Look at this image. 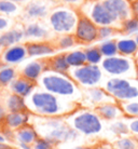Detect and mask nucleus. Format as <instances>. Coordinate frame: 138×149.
Here are the masks:
<instances>
[{
	"instance_id": "1",
	"label": "nucleus",
	"mask_w": 138,
	"mask_h": 149,
	"mask_svg": "<svg viewBox=\"0 0 138 149\" xmlns=\"http://www.w3.org/2000/svg\"><path fill=\"white\" fill-rule=\"evenodd\" d=\"M25 101L31 115L43 118H65L80 106L79 103L56 96L39 86Z\"/></svg>"
},
{
	"instance_id": "2",
	"label": "nucleus",
	"mask_w": 138,
	"mask_h": 149,
	"mask_svg": "<svg viewBox=\"0 0 138 149\" xmlns=\"http://www.w3.org/2000/svg\"><path fill=\"white\" fill-rule=\"evenodd\" d=\"M31 124L39 136L48 139L54 146L78 142L81 135L66 122L65 118H43L33 116Z\"/></svg>"
},
{
	"instance_id": "3",
	"label": "nucleus",
	"mask_w": 138,
	"mask_h": 149,
	"mask_svg": "<svg viewBox=\"0 0 138 149\" xmlns=\"http://www.w3.org/2000/svg\"><path fill=\"white\" fill-rule=\"evenodd\" d=\"M39 88L56 96L71 102L80 103L82 100V89L76 83L68 74L45 70L37 81Z\"/></svg>"
},
{
	"instance_id": "4",
	"label": "nucleus",
	"mask_w": 138,
	"mask_h": 149,
	"mask_svg": "<svg viewBox=\"0 0 138 149\" xmlns=\"http://www.w3.org/2000/svg\"><path fill=\"white\" fill-rule=\"evenodd\" d=\"M65 120L81 136L94 137L104 132V121L95 109L79 106L75 111L66 116Z\"/></svg>"
},
{
	"instance_id": "5",
	"label": "nucleus",
	"mask_w": 138,
	"mask_h": 149,
	"mask_svg": "<svg viewBox=\"0 0 138 149\" xmlns=\"http://www.w3.org/2000/svg\"><path fill=\"white\" fill-rule=\"evenodd\" d=\"M79 17V10L62 4H56L52 11L50 12L45 22L56 36L67 35L75 33Z\"/></svg>"
},
{
	"instance_id": "6",
	"label": "nucleus",
	"mask_w": 138,
	"mask_h": 149,
	"mask_svg": "<svg viewBox=\"0 0 138 149\" xmlns=\"http://www.w3.org/2000/svg\"><path fill=\"white\" fill-rule=\"evenodd\" d=\"M101 70L108 78L138 79V68L134 57L116 55L106 57L101 64Z\"/></svg>"
},
{
	"instance_id": "7",
	"label": "nucleus",
	"mask_w": 138,
	"mask_h": 149,
	"mask_svg": "<svg viewBox=\"0 0 138 149\" xmlns=\"http://www.w3.org/2000/svg\"><path fill=\"white\" fill-rule=\"evenodd\" d=\"M103 88L120 104L138 100V79L106 77Z\"/></svg>"
},
{
	"instance_id": "8",
	"label": "nucleus",
	"mask_w": 138,
	"mask_h": 149,
	"mask_svg": "<svg viewBox=\"0 0 138 149\" xmlns=\"http://www.w3.org/2000/svg\"><path fill=\"white\" fill-rule=\"evenodd\" d=\"M79 12L80 14L91 19L96 26H111L121 30L122 23L119 22L110 13V11L105 7V4L101 0H86V2L81 7Z\"/></svg>"
},
{
	"instance_id": "9",
	"label": "nucleus",
	"mask_w": 138,
	"mask_h": 149,
	"mask_svg": "<svg viewBox=\"0 0 138 149\" xmlns=\"http://www.w3.org/2000/svg\"><path fill=\"white\" fill-rule=\"evenodd\" d=\"M68 74L82 90L94 86H103V83L106 79L101 66L87 63L80 67L70 68Z\"/></svg>"
},
{
	"instance_id": "10",
	"label": "nucleus",
	"mask_w": 138,
	"mask_h": 149,
	"mask_svg": "<svg viewBox=\"0 0 138 149\" xmlns=\"http://www.w3.org/2000/svg\"><path fill=\"white\" fill-rule=\"evenodd\" d=\"M56 4L54 0H29L25 6H23V13L19 21L23 23L45 21Z\"/></svg>"
},
{
	"instance_id": "11",
	"label": "nucleus",
	"mask_w": 138,
	"mask_h": 149,
	"mask_svg": "<svg viewBox=\"0 0 138 149\" xmlns=\"http://www.w3.org/2000/svg\"><path fill=\"white\" fill-rule=\"evenodd\" d=\"M23 24L25 33V43L36 41H52L56 36L45 21H30Z\"/></svg>"
},
{
	"instance_id": "12",
	"label": "nucleus",
	"mask_w": 138,
	"mask_h": 149,
	"mask_svg": "<svg viewBox=\"0 0 138 149\" xmlns=\"http://www.w3.org/2000/svg\"><path fill=\"white\" fill-rule=\"evenodd\" d=\"M74 35L78 41V45L87 47L98 41V26L86 16L80 14Z\"/></svg>"
},
{
	"instance_id": "13",
	"label": "nucleus",
	"mask_w": 138,
	"mask_h": 149,
	"mask_svg": "<svg viewBox=\"0 0 138 149\" xmlns=\"http://www.w3.org/2000/svg\"><path fill=\"white\" fill-rule=\"evenodd\" d=\"M82 100L80 101V106L87 107V108L95 109L106 103L117 102L110 94L103 88V86H94L90 89H83Z\"/></svg>"
},
{
	"instance_id": "14",
	"label": "nucleus",
	"mask_w": 138,
	"mask_h": 149,
	"mask_svg": "<svg viewBox=\"0 0 138 149\" xmlns=\"http://www.w3.org/2000/svg\"><path fill=\"white\" fill-rule=\"evenodd\" d=\"M27 58H28V52H27L26 43H19L4 48L3 52L0 55V64L17 67L22 65Z\"/></svg>"
},
{
	"instance_id": "15",
	"label": "nucleus",
	"mask_w": 138,
	"mask_h": 149,
	"mask_svg": "<svg viewBox=\"0 0 138 149\" xmlns=\"http://www.w3.org/2000/svg\"><path fill=\"white\" fill-rule=\"evenodd\" d=\"M19 74L30 81L37 82L45 70H48V58H31L17 68Z\"/></svg>"
},
{
	"instance_id": "16",
	"label": "nucleus",
	"mask_w": 138,
	"mask_h": 149,
	"mask_svg": "<svg viewBox=\"0 0 138 149\" xmlns=\"http://www.w3.org/2000/svg\"><path fill=\"white\" fill-rule=\"evenodd\" d=\"M119 22L123 23L134 16L131 0H101Z\"/></svg>"
},
{
	"instance_id": "17",
	"label": "nucleus",
	"mask_w": 138,
	"mask_h": 149,
	"mask_svg": "<svg viewBox=\"0 0 138 149\" xmlns=\"http://www.w3.org/2000/svg\"><path fill=\"white\" fill-rule=\"evenodd\" d=\"M28 58H49L58 53L53 41L26 42Z\"/></svg>"
},
{
	"instance_id": "18",
	"label": "nucleus",
	"mask_w": 138,
	"mask_h": 149,
	"mask_svg": "<svg viewBox=\"0 0 138 149\" xmlns=\"http://www.w3.org/2000/svg\"><path fill=\"white\" fill-rule=\"evenodd\" d=\"M31 118H33V115L29 111L7 112L1 125L4 129L14 132V131L23 127L24 125L29 124L31 122Z\"/></svg>"
},
{
	"instance_id": "19",
	"label": "nucleus",
	"mask_w": 138,
	"mask_h": 149,
	"mask_svg": "<svg viewBox=\"0 0 138 149\" xmlns=\"http://www.w3.org/2000/svg\"><path fill=\"white\" fill-rule=\"evenodd\" d=\"M95 111L97 112V115L101 117L104 122H111L114 120L125 118L121 104L118 102L106 103V104L101 105L95 108Z\"/></svg>"
},
{
	"instance_id": "20",
	"label": "nucleus",
	"mask_w": 138,
	"mask_h": 149,
	"mask_svg": "<svg viewBox=\"0 0 138 149\" xmlns=\"http://www.w3.org/2000/svg\"><path fill=\"white\" fill-rule=\"evenodd\" d=\"M38 86L37 82L30 81L28 79L22 77L19 74L16 78L11 82V84L8 86L7 91L12 94L19 95L21 97L27 98L30 94L34 92V90Z\"/></svg>"
},
{
	"instance_id": "21",
	"label": "nucleus",
	"mask_w": 138,
	"mask_h": 149,
	"mask_svg": "<svg viewBox=\"0 0 138 149\" xmlns=\"http://www.w3.org/2000/svg\"><path fill=\"white\" fill-rule=\"evenodd\" d=\"M0 39H1L2 45H4V48L19 45V43H25L24 24L21 21H17V23L12 28L0 35Z\"/></svg>"
},
{
	"instance_id": "22",
	"label": "nucleus",
	"mask_w": 138,
	"mask_h": 149,
	"mask_svg": "<svg viewBox=\"0 0 138 149\" xmlns=\"http://www.w3.org/2000/svg\"><path fill=\"white\" fill-rule=\"evenodd\" d=\"M38 137H39V134H38L36 127L31 123H29V124H26L23 127L13 132L12 142L14 143L15 145H19V144L33 145Z\"/></svg>"
},
{
	"instance_id": "23",
	"label": "nucleus",
	"mask_w": 138,
	"mask_h": 149,
	"mask_svg": "<svg viewBox=\"0 0 138 149\" xmlns=\"http://www.w3.org/2000/svg\"><path fill=\"white\" fill-rule=\"evenodd\" d=\"M117 48H118V54L127 57H134L138 52V45L134 37H128L120 35L116 38Z\"/></svg>"
},
{
	"instance_id": "24",
	"label": "nucleus",
	"mask_w": 138,
	"mask_h": 149,
	"mask_svg": "<svg viewBox=\"0 0 138 149\" xmlns=\"http://www.w3.org/2000/svg\"><path fill=\"white\" fill-rule=\"evenodd\" d=\"M2 103L7 112H21V111H28L27 109L26 101L24 97H21L19 95L12 94L10 92H7L6 95L2 97Z\"/></svg>"
},
{
	"instance_id": "25",
	"label": "nucleus",
	"mask_w": 138,
	"mask_h": 149,
	"mask_svg": "<svg viewBox=\"0 0 138 149\" xmlns=\"http://www.w3.org/2000/svg\"><path fill=\"white\" fill-rule=\"evenodd\" d=\"M22 13V4L14 2L12 0H0V15H4V16L14 19L16 21H19Z\"/></svg>"
},
{
	"instance_id": "26",
	"label": "nucleus",
	"mask_w": 138,
	"mask_h": 149,
	"mask_svg": "<svg viewBox=\"0 0 138 149\" xmlns=\"http://www.w3.org/2000/svg\"><path fill=\"white\" fill-rule=\"evenodd\" d=\"M48 69L56 72L62 74H68L70 70V67L66 61L65 52H58L55 55L48 58Z\"/></svg>"
},
{
	"instance_id": "27",
	"label": "nucleus",
	"mask_w": 138,
	"mask_h": 149,
	"mask_svg": "<svg viewBox=\"0 0 138 149\" xmlns=\"http://www.w3.org/2000/svg\"><path fill=\"white\" fill-rule=\"evenodd\" d=\"M52 41L58 52H67L72 50L76 45H78V41L74 34L57 35Z\"/></svg>"
},
{
	"instance_id": "28",
	"label": "nucleus",
	"mask_w": 138,
	"mask_h": 149,
	"mask_svg": "<svg viewBox=\"0 0 138 149\" xmlns=\"http://www.w3.org/2000/svg\"><path fill=\"white\" fill-rule=\"evenodd\" d=\"M17 76V67L0 64V89H8V86Z\"/></svg>"
},
{
	"instance_id": "29",
	"label": "nucleus",
	"mask_w": 138,
	"mask_h": 149,
	"mask_svg": "<svg viewBox=\"0 0 138 149\" xmlns=\"http://www.w3.org/2000/svg\"><path fill=\"white\" fill-rule=\"evenodd\" d=\"M108 131L111 135H113L116 138L123 137L126 135H130V129H128V123L127 118L118 119L111 122H108Z\"/></svg>"
},
{
	"instance_id": "30",
	"label": "nucleus",
	"mask_w": 138,
	"mask_h": 149,
	"mask_svg": "<svg viewBox=\"0 0 138 149\" xmlns=\"http://www.w3.org/2000/svg\"><path fill=\"white\" fill-rule=\"evenodd\" d=\"M65 56L70 68L80 67L86 64L85 53L83 49H74V50L67 51L65 52Z\"/></svg>"
},
{
	"instance_id": "31",
	"label": "nucleus",
	"mask_w": 138,
	"mask_h": 149,
	"mask_svg": "<svg viewBox=\"0 0 138 149\" xmlns=\"http://www.w3.org/2000/svg\"><path fill=\"white\" fill-rule=\"evenodd\" d=\"M84 53H85L86 63L91 64V65H98L101 66V62L104 60V56L101 55L99 49L97 45H87L85 48H83Z\"/></svg>"
},
{
	"instance_id": "32",
	"label": "nucleus",
	"mask_w": 138,
	"mask_h": 149,
	"mask_svg": "<svg viewBox=\"0 0 138 149\" xmlns=\"http://www.w3.org/2000/svg\"><path fill=\"white\" fill-rule=\"evenodd\" d=\"M101 55L106 57H112L118 55V48H117V40L116 39H108V40L98 41L97 45Z\"/></svg>"
},
{
	"instance_id": "33",
	"label": "nucleus",
	"mask_w": 138,
	"mask_h": 149,
	"mask_svg": "<svg viewBox=\"0 0 138 149\" xmlns=\"http://www.w3.org/2000/svg\"><path fill=\"white\" fill-rule=\"evenodd\" d=\"M112 145L116 149H138V138L132 135H126L116 138L112 142Z\"/></svg>"
},
{
	"instance_id": "34",
	"label": "nucleus",
	"mask_w": 138,
	"mask_h": 149,
	"mask_svg": "<svg viewBox=\"0 0 138 149\" xmlns=\"http://www.w3.org/2000/svg\"><path fill=\"white\" fill-rule=\"evenodd\" d=\"M121 34L128 37H134L138 34V17L133 16L132 19L124 21L121 25Z\"/></svg>"
},
{
	"instance_id": "35",
	"label": "nucleus",
	"mask_w": 138,
	"mask_h": 149,
	"mask_svg": "<svg viewBox=\"0 0 138 149\" xmlns=\"http://www.w3.org/2000/svg\"><path fill=\"white\" fill-rule=\"evenodd\" d=\"M121 34V30L111 26L98 27V41L108 40V39H116ZM97 41V42H98Z\"/></svg>"
},
{
	"instance_id": "36",
	"label": "nucleus",
	"mask_w": 138,
	"mask_h": 149,
	"mask_svg": "<svg viewBox=\"0 0 138 149\" xmlns=\"http://www.w3.org/2000/svg\"><path fill=\"white\" fill-rule=\"evenodd\" d=\"M125 118H138V100L121 103Z\"/></svg>"
},
{
	"instance_id": "37",
	"label": "nucleus",
	"mask_w": 138,
	"mask_h": 149,
	"mask_svg": "<svg viewBox=\"0 0 138 149\" xmlns=\"http://www.w3.org/2000/svg\"><path fill=\"white\" fill-rule=\"evenodd\" d=\"M16 23H17L16 19L4 16V15H0V35L12 28Z\"/></svg>"
},
{
	"instance_id": "38",
	"label": "nucleus",
	"mask_w": 138,
	"mask_h": 149,
	"mask_svg": "<svg viewBox=\"0 0 138 149\" xmlns=\"http://www.w3.org/2000/svg\"><path fill=\"white\" fill-rule=\"evenodd\" d=\"M57 4L66 6V7L72 8L76 10H80L81 7L86 2V0H54Z\"/></svg>"
},
{
	"instance_id": "39",
	"label": "nucleus",
	"mask_w": 138,
	"mask_h": 149,
	"mask_svg": "<svg viewBox=\"0 0 138 149\" xmlns=\"http://www.w3.org/2000/svg\"><path fill=\"white\" fill-rule=\"evenodd\" d=\"M54 147L52 143L45 139V138L39 136V137L36 139V142L33 144V148L34 149H52Z\"/></svg>"
},
{
	"instance_id": "40",
	"label": "nucleus",
	"mask_w": 138,
	"mask_h": 149,
	"mask_svg": "<svg viewBox=\"0 0 138 149\" xmlns=\"http://www.w3.org/2000/svg\"><path fill=\"white\" fill-rule=\"evenodd\" d=\"M130 135L138 138V118H127Z\"/></svg>"
},
{
	"instance_id": "41",
	"label": "nucleus",
	"mask_w": 138,
	"mask_h": 149,
	"mask_svg": "<svg viewBox=\"0 0 138 149\" xmlns=\"http://www.w3.org/2000/svg\"><path fill=\"white\" fill-rule=\"evenodd\" d=\"M94 149H116L112 145V143L105 142V141H101V142H97L95 145H93Z\"/></svg>"
},
{
	"instance_id": "42",
	"label": "nucleus",
	"mask_w": 138,
	"mask_h": 149,
	"mask_svg": "<svg viewBox=\"0 0 138 149\" xmlns=\"http://www.w3.org/2000/svg\"><path fill=\"white\" fill-rule=\"evenodd\" d=\"M6 115H7V110H6V108H4L2 101H0V124L2 123Z\"/></svg>"
},
{
	"instance_id": "43",
	"label": "nucleus",
	"mask_w": 138,
	"mask_h": 149,
	"mask_svg": "<svg viewBox=\"0 0 138 149\" xmlns=\"http://www.w3.org/2000/svg\"><path fill=\"white\" fill-rule=\"evenodd\" d=\"M0 149H17L16 147L12 146L11 144L6 142H0Z\"/></svg>"
},
{
	"instance_id": "44",
	"label": "nucleus",
	"mask_w": 138,
	"mask_h": 149,
	"mask_svg": "<svg viewBox=\"0 0 138 149\" xmlns=\"http://www.w3.org/2000/svg\"><path fill=\"white\" fill-rule=\"evenodd\" d=\"M69 149H94V148H93V145L92 146H90V145H75Z\"/></svg>"
},
{
	"instance_id": "45",
	"label": "nucleus",
	"mask_w": 138,
	"mask_h": 149,
	"mask_svg": "<svg viewBox=\"0 0 138 149\" xmlns=\"http://www.w3.org/2000/svg\"><path fill=\"white\" fill-rule=\"evenodd\" d=\"M132 4H133V11H134V16L138 17V0H134V1L132 2Z\"/></svg>"
},
{
	"instance_id": "46",
	"label": "nucleus",
	"mask_w": 138,
	"mask_h": 149,
	"mask_svg": "<svg viewBox=\"0 0 138 149\" xmlns=\"http://www.w3.org/2000/svg\"><path fill=\"white\" fill-rule=\"evenodd\" d=\"M15 147L17 149H34L33 148V145H26V144H19Z\"/></svg>"
},
{
	"instance_id": "47",
	"label": "nucleus",
	"mask_w": 138,
	"mask_h": 149,
	"mask_svg": "<svg viewBox=\"0 0 138 149\" xmlns=\"http://www.w3.org/2000/svg\"><path fill=\"white\" fill-rule=\"evenodd\" d=\"M12 1H14V2H17V3L22 4V6H25V4L29 1V0H12Z\"/></svg>"
},
{
	"instance_id": "48",
	"label": "nucleus",
	"mask_w": 138,
	"mask_h": 149,
	"mask_svg": "<svg viewBox=\"0 0 138 149\" xmlns=\"http://www.w3.org/2000/svg\"><path fill=\"white\" fill-rule=\"evenodd\" d=\"M0 142H6V143H9V141H8L7 138H6V136H4L3 134H2V132L0 131Z\"/></svg>"
},
{
	"instance_id": "49",
	"label": "nucleus",
	"mask_w": 138,
	"mask_h": 149,
	"mask_svg": "<svg viewBox=\"0 0 138 149\" xmlns=\"http://www.w3.org/2000/svg\"><path fill=\"white\" fill-rule=\"evenodd\" d=\"M4 50V45H2V42H1V39H0V55H1V53L3 52Z\"/></svg>"
},
{
	"instance_id": "50",
	"label": "nucleus",
	"mask_w": 138,
	"mask_h": 149,
	"mask_svg": "<svg viewBox=\"0 0 138 149\" xmlns=\"http://www.w3.org/2000/svg\"><path fill=\"white\" fill-rule=\"evenodd\" d=\"M134 60H135V63L137 65V68H138V52L136 53V55L134 56Z\"/></svg>"
},
{
	"instance_id": "51",
	"label": "nucleus",
	"mask_w": 138,
	"mask_h": 149,
	"mask_svg": "<svg viewBox=\"0 0 138 149\" xmlns=\"http://www.w3.org/2000/svg\"><path fill=\"white\" fill-rule=\"evenodd\" d=\"M134 38H135V40H136V42H137V45H138V34L135 35Z\"/></svg>"
},
{
	"instance_id": "52",
	"label": "nucleus",
	"mask_w": 138,
	"mask_h": 149,
	"mask_svg": "<svg viewBox=\"0 0 138 149\" xmlns=\"http://www.w3.org/2000/svg\"><path fill=\"white\" fill-rule=\"evenodd\" d=\"M52 149H60V148H58V146H54Z\"/></svg>"
},
{
	"instance_id": "53",
	"label": "nucleus",
	"mask_w": 138,
	"mask_h": 149,
	"mask_svg": "<svg viewBox=\"0 0 138 149\" xmlns=\"http://www.w3.org/2000/svg\"><path fill=\"white\" fill-rule=\"evenodd\" d=\"M131 1H132V2H133V1H134V0H131Z\"/></svg>"
}]
</instances>
